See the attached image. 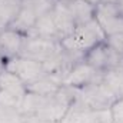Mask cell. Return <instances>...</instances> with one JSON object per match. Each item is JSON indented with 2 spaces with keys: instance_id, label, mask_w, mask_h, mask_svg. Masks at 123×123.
<instances>
[{
  "instance_id": "7",
  "label": "cell",
  "mask_w": 123,
  "mask_h": 123,
  "mask_svg": "<svg viewBox=\"0 0 123 123\" xmlns=\"http://www.w3.org/2000/svg\"><path fill=\"white\" fill-rule=\"evenodd\" d=\"M102 76H103L102 70L93 67L92 64H89L86 60H82L69 72V74L66 76L63 85L79 89V87L100 82Z\"/></svg>"
},
{
  "instance_id": "6",
  "label": "cell",
  "mask_w": 123,
  "mask_h": 123,
  "mask_svg": "<svg viewBox=\"0 0 123 123\" xmlns=\"http://www.w3.org/2000/svg\"><path fill=\"white\" fill-rule=\"evenodd\" d=\"M85 60L89 64H92L93 67L105 72V70H109L112 67L122 64L123 57L119 53H116L107 43L106 44L99 43L89 50V53L85 56Z\"/></svg>"
},
{
  "instance_id": "18",
  "label": "cell",
  "mask_w": 123,
  "mask_h": 123,
  "mask_svg": "<svg viewBox=\"0 0 123 123\" xmlns=\"http://www.w3.org/2000/svg\"><path fill=\"white\" fill-rule=\"evenodd\" d=\"M60 1H64V3H70V1H73V0H60Z\"/></svg>"
},
{
  "instance_id": "2",
  "label": "cell",
  "mask_w": 123,
  "mask_h": 123,
  "mask_svg": "<svg viewBox=\"0 0 123 123\" xmlns=\"http://www.w3.org/2000/svg\"><path fill=\"white\" fill-rule=\"evenodd\" d=\"M55 4L56 0H26L25 3H22V7L16 19L10 25V29L19 33L22 31L29 33V30L36 25V22L43 14L50 12L55 7Z\"/></svg>"
},
{
  "instance_id": "15",
  "label": "cell",
  "mask_w": 123,
  "mask_h": 123,
  "mask_svg": "<svg viewBox=\"0 0 123 123\" xmlns=\"http://www.w3.org/2000/svg\"><path fill=\"white\" fill-rule=\"evenodd\" d=\"M115 4L117 6V9H119V12H120V13L123 14V0H119V1H116Z\"/></svg>"
},
{
  "instance_id": "11",
  "label": "cell",
  "mask_w": 123,
  "mask_h": 123,
  "mask_svg": "<svg viewBox=\"0 0 123 123\" xmlns=\"http://www.w3.org/2000/svg\"><path fill=\"white\" fill-rule=\"evenodd\" d=\"M22 7L20 0H0V33L10 27Z\"/></svg>"
},
{
  "instance_id": "13",
  "label": "cell",
  "mask_w": 123,
  "mask_h": 123,
  "mask_svg": "<svg viewBox=\"0 0 123 123\" xmlns=\"http://www.w3.org/2000/svg\"><path fill=\"white\" fill-rule=\"evenodd\" d=\"M107 44L123 57V31L117 33V34H112L107 39Z\"/></svg>"
},
{
  "instance_id": "16",
  "label": "cell",
  "mask_w": 123,
  "mask_h": 123,
  "mask_svg": "<svg viewBox=\"0 0 123 123\" xmlns=\"http://www.w3.org/2000/svg\"><path fill=\"white\" fill-rule=\"evenodd\" d=\"M87 3H90V4H94V3H100V0H86Z\"/></svg>"
},
{
  "instance_id": "5",
  "label": "cell",
  "mask_w": 123,
  "mask_h": 123,
  "mask_svg": "<svg viewBox=\"0 0 123 123\" xmlns=\"http://www.w3.org/2000/svg\"><path fill=\"white\" fill-rule=\"evenodd\" d=\"M60 123H113V115L110 109L92 110L70 105Z\"/></svg>"
},
{
  "instance_id": "3",
  "label": "cell",
  "mask_w": 123,
  "mask_h": 123,
  "mask_svg": "<svg viewBox=\"0 0 123 123\" xmlns=\"http://www.w3.org/2000/svg\"><path fill=\"white\" fill-rule=\"evenodd\" d=\"M62 49L63 46L57 40L36 37V36H26L23 39L19 56L44 63V62L53 59L56 55H59Z\"/></svg>"
},
{
  "instance_id": "14",
  "label": "cell",
  "mask_w": 123,
  "mask_h": 123,
  "mask_svg": "<svg viewBox=\"0 0 123 123\" xmlns=\"http://www.w3.org/2000/svg\"><path fill=\"white\" fill-rule=\"evenodd\" d=\"M112 115H113V120H116V122H123V97H120V99L112 106Z\"/></svg>"
},
{
  "instance_id": "17",
  "label": "cell",
  "mask_w": 123,
  "mask_h": 123,
  "mask_svg": "<svg viewBox=\"0 0 123 123\" xmlns=\"http://www.w3.org/2000/svg\"><path fill=\"white\" fill-rule=\"evenodd\" d=\"M100 1H105V3H116L119 0H100Z\"/></svg>"
},
{
  "instance_id": "8",
  "label": "cell",
  "mask_w": 123,
  "mask_h": 123,
  "mask_svg": "<svg viewBox=\"0 0 123 123\" xmlns=\"http://www.w3.org/2000/svg\"><path fill=\"white\" fill-rule=\"evenodd\" d=\"M7 70L14 73L16 76H19L25 85L36 82L47 74L44 64L42 62H36L31 59H26V57H17V59H13L12 62H9Z\"/></svg>"
},
{
  "instance_id": "1",
  "label": "cell",
  "mask_w": 123,
  "mask_h": 123,
  "mask_svg": "<svg viewBox=\"0 0 123 123\" xmlns=\"http://www.w3.org/2000/svg\"><path fill=\"white\" fill-rule=\"evenodd\" d=\"M105 31L102 30L100 25L96 19H92L87 23L76 26L70 36L63 39L60 43L67 50H76L85 53V50H90L96 44L102 43L105 39Z\"/></svg>"
},
{
  "instance_id": "10",
  "label": "cell",
  "mask_w": 123,
  "mask_h": 123,
  "mask_svg": "<svg viewBox=\"0 0 123 123\" xmlns=\"http://www.w3.org/2000/svg\"><path fill=\"white\" fill-rule=\"evenodd\" d=\"M69 6V10H70V14L76 23V26L79 25H83V23H87L93 19V13H94V9L90 3H87L86 0H73L70 3H67Z\"/></svg>"
},
{
  "instance_id": "4",
  "label": "cell",
  "mask_w": 123,
  "mask_h": 123,
  "mask_svg": "<svg viewBox=\"0 0 123 123\" xmlns=\"http://www.w3.org/2000/svg\"><path fill=\"white\" fill-rule=\"evenodd\" d=\"M96 12V20L100 25L105 34L112 36L123 31V14L119 12L117 6L115 3H97Z\"/></svg>"
},
{
  "instance_id": "9",
  "label": "cell",
  "mask_w": 123,
  "mask_h": 123,
  "mask_svg": "<svg viewBox=\"0 0 123 123\" xmlns=\"http://www.w3.org/2000/svg\"><path fill=\"white\" fill-rule=\"evenodd\" d=\"M22 34L16 30H4L0 33V52H4L9 56L13 55H19L20 49H22V43H23Z\"/></svg>"
},
{
  "instance_id": "12",
  "label": "cell",
  "mask_w": 123,
  "mask_h": 123,
  "mask_svg": "<svg viewBox=\"0 0 123 123\" xmlns=\"http://www.w3.org/2000/svg\"><path fill=\"white\" fill-rule=\"evenodd\" d=\"M25 115L14 107L0 103V123H25Z\"/></svg>"
}]
</instances>
